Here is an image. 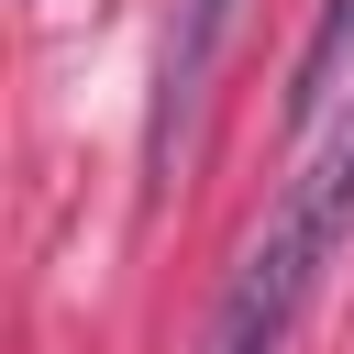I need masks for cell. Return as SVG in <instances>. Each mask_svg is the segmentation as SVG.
Returning a JSON list of instances; mask_svg holds the SVG:
<instances>
[{
	"label": "cell",
	"instance_id": "obj_1",
	"mask_svg": "<svg viewBox=\"0 0 354 354\" xmlns=\"http://www.w3.org/2000/svg\"><path fill=\"white\" fill-rule=\"evenodd\" d=\"M343 243H354V111L310 144L288 199L266 210V232H254V254L232 277V310H221V354H277V332L310 310V288L332 277Z\"/></svg>",
	"mask_w": 354,
	"mask_h": 354
},
{
	"label": "cell",
	"instance_id": "obj_2",
	"mask_svg": "<svg viewBox=\"0 0 354 354\" xmlns=\"http://www.w3.org/2000/svg\"><path fill=\"white\" fill-rule=\"evenodd\" d=\"M221 22H232V0H188V33L166 44V88H155V155H166V133H177V111L199 100V77H210V55H221Z\"/></svg>",
	"mask_w": 354,
	"mask_h": 354
}]
</instances>
